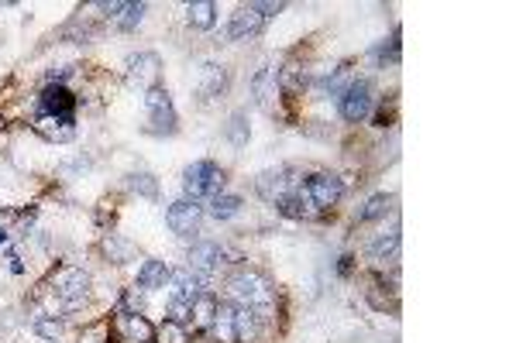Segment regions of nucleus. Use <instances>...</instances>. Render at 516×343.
Instances as JSON below:
<instances>
[{
  "instance_id": "nucleus-1",
  "label": "nucleus",
  "mask_w": 516,
  "mask_h": 343,
  "mask_svg": "<svg viewBox=\"0 0 516 343\" xmlns=\"http://www.w3.org/2000/svg\"><path fill=\"white\" fill-rule=\"evenodd\" d=\"M231 295L238 299V305H248L258 320H272V309H276V288L265 275H258L252 268H241L227 278Z\"/></svg>"
},
{
  "instance_id": "nucleus-2",
  "label": "nucleus",
  "mask_w": 516,
  "mask_h": 343,
  "mask_svg": "<svg viewBox=\"0 0 516 343\" xmlns=\"http://www.w3.org/2000/svg\"><path fill=\"white\" fill-rule=\"evenodd\" d=\"M182 189H186V199H214L224 189V169L217 162H193L190 169L182 172Z\"/></svg>"
},
{
  "instance_id": "nucleus-3",
  "label": "nucleus",
  "mask_w": 516,
  "mask_h": 343,
  "mask_svg": "<svg viewBox=\"0 0 516 343\" xmlns=\"http://www.w3.org/2000/svg\"><path fill=\"white\" fill-rule=\"evenodd\" d=\"M145 107H148V131L152 134H176L179 120H176V107H172V96L169 90H148L145 93Z\"/></svg>"
},
{
  "instance_id": "nucleus-4",
  "label": "nucleus",
  "mask_w": 516,
  "mask_h": 343,
  "mask_svg": "<svg viewBox=\"0 0 516 343\" xmlns=\"http://www.w3.org/2000/svg\"><path fill=\"white\" fill-rule=\"evenodd\" d=\"M303 192L314 203V210H331V206H338L341 196H344V182H341V175L317 172L314 179H306V189Z\"/></svg>"
},
{
  "instance_id": "nucleus-5",
  "label": "nucleus",
  "mask_w": 516,
  "mask_h": 343,
  "mask_svg": "<svg viewBox=\"0 0 516 343\" xmlns=\"http://www.w3.org/2000/svg\"><path fill=\"white\" fill-rule=\"evenodd\" d=\"M338 110L348 124H361L365 117L372 114V86L365 79H355L338 100Z\"/></svg>"
},
{
  "instance_id": "nucleus-6",
  "label": "nucleus",
  "mask_w": 516,
  "mask_h": 343,
  "mask_svg": "<svg viewBox=\"0 0 516 343\" xmlns=\"http://www.w3.org/2000/svg\"><path fill=\"white\" fill-rule=\"evenodd\" d=\"M159 76H162V58L155 52H138V56L128 58V83L135 90H155L159 86Z\"/></svg>"
},
{
  "instance_id": "nucleus-7",
  "label": "nucleus",
  "mask_w": 516,
  "mask_h": 343,
  "mask_svg": "<svg viewBox=\"0 0 516 343\" xmlns=\"http://www.w3.org/2000/svg\"><path fill=\"white\" fill-rule=\"evenodd\" d=\"M165 223H169V230L179 233V237H193L200 230V223H203V206L193 203V199H176V203L165 210Z\"/></svg>"
},
{
  "instance_id": "nucleus-8",
  "label": "nucleus",
  "mask_w": 516,
  "mask_h": 343,
  "mask_svg": "<svg viewBox=\"0 0 516 343\" xmlns=\"http://www.w3.org/2000/svg\"><path fill=\"white\" fill-rule=\"evenodd\" d=\"M86 292H90V275L83 268H62L56 275V295L66 309H76L86 299Z\"/></svg>"
},
{
  "instance_id": "nucleus-9",
  "label": "nucleus",
  "mask_w": 516,
  "mask_h": 343,
  "mask_svg": "<svg viewBox=\"0 0 516 343\" xmlns=\"http://www.w3.org/2000/svg\"><path fill=\"white\" fill-rule=\"evenodd\" d=\"M73 110H76V96L69 93L66 86L48 83V86L38 93V114L41 117H73Z\"/></svg>"
},
{
  "instance_id": "nucleus-10",
  "label": "nucleus",
  "mask_w": 516,
  "mask_h": 343,
  "mask_svg": "<svg viewBox=\"0 0 516 343\" xmlns=\"http://www.w3.org/2000/svg\"><path fill=\"white\" fill-rule=\"evenodd\" d=\"M293 169H276V172H262L255 182V189L262 192V199H269V203H279L286 192L296 189V179H289Z\"/></svg>"
},
{
  "instance_id": "nucleus-11",
  "label": "nucleus",
  "mask_w": 516,
  "mask_h": 343,
  "mask_svg": "<svg viewBox=\"0 0 516 343\" xmlns=\"http://www.w3.org/2000/svg\"><path fill=\"white\" fill-rule=\"evenodd\" d=\"M227 83H231V73H227V65L207 62V65L200 69L197 96H200V100H214V96H224V93H227Z\"/></svg>"
},
{
  "instance_id": "nucleus-12",
  "label": "nucleus",
  "mask_w": 516,
  "mask_h": 343,
  "mask_svg": "<svg viewBox=\"0 0 516 343\" xmlns=\"http://www.w3.org/2000/svg\"><path fill=\"white\" fill-rule=\"evenodd\" d=\"M220 258H224V248H220V244H210V241H203V244H197V248L190 250V265L186 268H190L197 278L207 282V278L214 275V268H217Z\"/></svg>"
},
{
  "instance_id": "nucleus-13",
  "label": "nucleus",
  "mask_w": 516,
  "mask_h": 343,
  "mask_svg": "<svg viewBox=\"0 0 516 343\" xmlns=\"http://www.w3.org/2000/svg\"><path fill=\"white\" fill-rule=\"evenodd\" d=\"M35 131L45 137V141H73V134H76V117H35V124H31Z\"/></svg>"
},
{
  "instance_id": "nucleus-14",
  "label": "nucleus",
  "mask_w": 516,
  "mask_h": 343,
  "mask_svg": "<svg viewBox=\"0 0 516 343\" xmlns=\"http://www.w3.org/2000/svg\"><path fill=\"white\" fill-rule=\"evenodd\" d=\"M207 329H210V340H214V343H241L238 340V326H234V305H231V302H217L214 323L207 326Z\"/></svg>"
},
{
  "instance_id": "nucleus-15",
  "label": "nucleus",
  "mask_w": 516,
  "mask_h": 343,
  "mask_svg": "<svg viewBox=\"0 0 516 343\" xmlns=\"http://www.w3.org/2000/svg\"><path fill=\"white\" fill-rule=\"evenodd\" d=\"M276 93H279V65L269 62V65H262L255 76H252V96H255L258 107H269Z\"/></svg>"
},
{
  "instance_id": "nucleus-16",
  "label": "nucleus",
  "mask_w": 516,
  "mask_h": 343,
  "mask_svg": "<svg viewBox=\"0 0 516 343\" xmlns=\"http://www.w3.org/2000/svg\"><path fill=\"white\" fill-rule=\"evenodd\" d=\"M399 244H403V237H399V227L386 230V233H376V237L368 241V258H372L376 265H386V261H399Z\"/></svg>"
},
{
  "instance_id": "nucleus-17",
  "label": "nucleus",
  "mask_w": 516,
  "mask_h": 343,
  "mask_svg": "<svg viewBox=\"0 0 516 343\" xmlns=\"http://www.w3.org/2000/svg\"><path fill=\"white\" fill-rule=\"evenodd\" d=\"M118 326H120V333H124L131 343H155V340H159V329L148 323L141 312H135V316L118 312Z\"/></svg>"
},
{
  "instance_id": "nucleus-18",
  "label": "nucleus",
  "mask_w": 516,
  "mask_h": 343,
  "mask_svg": "<svg viewBox=\"0 0 516 343\" xmlns=\"http://www.w3.org/2000/svg\"><path fill=\"white\" fill-rule=\"evenodd\" d=\"M169 282H172V299H182V302H197V295L203 292V278H197L190 268H179L169 275Z\"/></svg>"
},
{
  "instance_id": "nucleus-19",
  "label": "nucleus",
  "mask_w": 516,
  "mask_h": 343,
  "mask_svg": "<svg viewBox=\"0 0 516 343\" xmlns=\"http://www.w3.org/2000/svg\"><path fill=\"white\" fill-rule=\"evenodd\" d=\"M258 31H262V18L252 11V4H248V7H238V11L231 14V28H227V35H231L234 41L252 38V35H258Z\"/></svg>"
},
{
  "instance_id": "nucleus-20",
  "label": "nucleus",
  "mask_w": 516,
  "mask_h": 343,
  "mask_svg": "<svg viewBox=\"0 0 516 343\" xmlns=\"http://www.w3.org/2000/svg\"><path fill=\"white\" fill-rule=\"evenodd\" d=\"M276 206H279V213H282V216H289V220H310V216L317 213V210H314V203L306 199V192H303V189L286 192V196L279 199Z\"/></svg>"
},
{
  "instance_id": "nucleus-21",
  "label": "nucleus",
  "mask_w": 516,
  "mask_h": 343,
  "mask_svg": "<svg viewBox=\"0 0 516 343\" xmlns=\"http://www.w3.org/2000/svg\"><path fill=\"white\" fill-rule=\"evenodd\" d=\"M169 265L165 261H145V265L138 268V288H165V282H169Z\"/></svg>"
},
{
  "instance_id": "nucleus-22",
  "label": "nucleus",
  "mask_w": 516,
  "mask_h": 343,
  "mask_svg": "<svg viewBox=\"0 0 516 343\" xmlns=\"http://www.w3.org/2000/svg\"><path fill=\"white\" fill-rule=\"evenodd\" d=\"M186 14H190V24H193L197 31H210L214 21H217V4H210V0H197V4L186 7Z\"/></svg>"
},
{
  "instance_id": "nucleus-23",
  "label": "nucleus",
  "mask_w": 516,
  "mask_h": 343,
  "mask_svg": "<svg viewBox=\"0 0 516 343\" xmlns=\"http://www.w3.org/2000/svg\"><path fill=\"white\" fill-rule=\"evenodd\" d=\"M145 4H118V11H114V28L118 31H131V28H138L141 18H145Z\"/></svg>"
},
{
  "instance_id": "nucleus-24",
  "label": "nucleus",
  "mask_w": 516,
  "mask_h": 343,
  "mask_svg": "<svg viewBox=\"0 0 516 343\" xmlns=\"http://www.w3.org/2000/svg\"><path fill=\"white\" fill-rule=\"evenodd\" d=\"M234 326H238V340L252 343L258 337V316L248 309V305H234Z\"/></svg>"
},
{
  "instance_id": "nucleus-25",
  "label": "nucleus",
  "mask_w": 516,
  "mask_h": 343,
  "mask_svg": "<svg viewBox=\"0 0 516 343\" xmlns=\"http://www.w3.org/2000/svg\"><path fill=\"white\" fill-rule=\"evenodd\" d=\"M210 216L214 220H231V216H238L241 213V199L238 196H231V192H220V196H214L210 199Z\"/></svg>"
},
{
  "instance_id": "nucleus-26",
  "label": "nucleus",
  "mask_w": 516,
  "mask_h": 343,
  "mask_svg": "<svg viewBox=\"0 0 516 343\" xmlns=\"http://www.w3.org/2000/svg\"><path fill=\"white\" fill-rule=\"evenodd\" d=\"M389 210H393V196L378 192V196H372V199L358 210V223H372V220H378V216H386Z\"/></svg>"
},
{
  "instance_id": "nucleus-27",
  "label": "nucleus",
  "mask_w": 516,
  "mask_h": 343,
  "mask_svg": "<svg viewBox=\"0 0 516 343\" xmlns=\"http://www.w3.org/2000/svg\"><path fill=\"white\" fill-rule=\"evenodd\" d=\"M214 312H217V299L214 295H207V292H200L197 302H193V326H207L214 323Z\"/></svg>"
},
{
  "instance_id": "nucleus-28",
  "label": "nucleus",
  "mask_w": 516,
  "mask_h": 343,
  "mask_svg": "<svg viewBox=\"0 0 516 343\" xmlns=\"http://www.w3.org/2000/svg\"><path fill=\"white\" fill-rule=\"evenodd\" d=\"M224 134H227V141H231L234 148H244V144H248V124H244V110H238V114L227 120Z\"/></svg>"
},
{
  "instance_id": "nucleus-29",
  "label": "nucleus",
  "mask_w": 516,
  "mask_h": 343,
  "mask_svg": "<svg viewBox=\"0 0 516 343\" xmlns=\"http://www.w3.org/2000/svg\"><path fill=\"white\" fill-rule=\"evenodd\" d=\"M103 254H107L110 261H118V265H120V261H128V258H131V244L110 233V237H103Z\"/></svg>"
},
{
  "instance_id": "nucleus-30",
  "label": "nucleus",
  "mask_w": 516,
  "mask_h": 343,
  "mask_svg": "<svg viewBox=\"0 0 516 343\" xmlns=\"http://www.w3.org/2000/svg\"><path fill=\"white\" fill-rule=\"evenodd\" d=\"M169 323H176V326L193 323V305L182 302V299H169Z\"/></svg>"
},
{
  "instance_id": "nucleus-31",
  "label": "nucleus",
  "mask_w": 516,
  "mask_h": 343,
  "mask_svg": "<svg viewBox=\"0 0 516 343\" xmlns=\"http://www.w3.org/2000/svg\"><path fill=\"white\" fill-rule=\"evenodd\" d=\"M131 189L141 192V196H148V199H155V196H159V182H155V175L141 172V175H131Z\"/></svg>"
},
{
  "instance_id": "nucleus-32",
  "label": "nucleus",
  "mask_w": 516,
  "mask_h": 343,
  "mask_svg": "<svg viewBox=\"0 0 516 343\" xmlns=\"http://www.w3.org/2000/svg\"><path fill=\"white\" fill-rule=\"evenodd\" d=\"M35 333H38L41 340H59L62 323L59 320H35Z\"/></svg>"
},
{
  "instance_id": "nucleus-33",
  "label": "nucleus",
  "mask_w": 516,
  "mask_h": 343,
  "mask_svg": "<svg viewBox=\"0 0 516 343\" xmlns=\"http://www.w3.org/2000/svg\"><path fill=\"white\" fill-rule=\"evenodd\" d=\"M141 305H145V295H141L138 288H128V292H124V305H120V312L135 316V312H141Z\"/></svg>"
},
{
  "instance_id": "nucleus-34",
  "label": "nucleus",
  "mask_w": 516,
  "mask_h": 343,
  "mask_svg": "<svg viewBox=\"0 0 516 343\" xmlns=\"http://www.w3.org/2000/svg\"><path fill=\"white\" fill-rule=\"evenodd\" d=\"M162 343H186V326L165 323V329H162Z\"/></svg>"
},
{
  "instance_id": "nucleus-35",
  "label": "nucleus",
  "mask_w": 516,
  "mask_h": 343,
  "mask_svg": "<svg viewBox=\"0 0 516 343\" xmlns=\"http://www.w3.org/2000/svg\"><path fill=\"white\" fill-rule=\"evenodd\" d=\"M252 11L265 21V18H272V14H279V11H282V4H252Z\"/></svg>"
},
{
  "instance_id": "nucleus-36",
  "label": "nucleus",
  "mask_w": 516,
  "mask_h": 343,
  "mask_svg": "<svg viewBox=\"0 0 516 343\" xmlns=\"http://www.w3.org/2000/svg\"><path fill=\"white\" fill-rule=\"evenodd\" d=\"M80 343H107V340H103V333H100V329H90V333H83Z\"/></svg>"
},
{
  "instance_id": "nucleus-37",
  "label": "nucleus",
  "mask_w": 516,
  "mask_h": 343,
  "mask_svg": "<svg viewBox=\"0 0 516 343\" xmlns=\"http://www.w3.org/2000/svg\"><path fill=\"white\" fill-rule=\"evenodd\" d=\"M107 343H131V340H128V337H124V340H107Z\"/></svg>"
},
{
  "instance_id": "nucleus-38",
  "label": "nucleus",
  "mask_w": 516,
  "mask_h": 343,
  "mask_svg": "<svg viewBox=\"0 0 516 343\" xmlns=\"http://www.w3.org/2000/svg\"><path fill=\"white\" fill-rule=\"evenodd\" d=\"M4 241H7V233H4V230H0V244H4Z\"/></svg>"
}]
</instances>
